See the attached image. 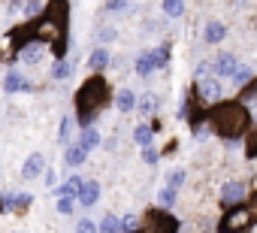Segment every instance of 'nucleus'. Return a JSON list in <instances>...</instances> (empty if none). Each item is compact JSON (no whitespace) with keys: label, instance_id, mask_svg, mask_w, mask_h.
Returning <instances> with one entry per match:
<instances>
[{"label":"nucleus","instance_id":"nucleus-26","mask_svg":"<svg viewBox=\"0 0 257 233\" xmlns=\"http://www.w3.org/2000/svg\"><path fill=\"white\" fill-rule=\"evenodd\" d=\"M155 106H158V97H155V94H146V97L137 103L140 115H152V112H155Z\"/></svg>","mask_w":257,"mask_h":233},{"label":"nucleus","instance_id":"nucleus-28","mask_svg":"<svg viewBox=\"0 0 257 233\" xmlns=\"http://www.w3.org/2000/svg\"><path fill=\"white\" fill-rule=\"evenodd\" d=\"M167 58H170V49H167V46L152 49V61H155V67H164V64H167Z\"/></svg>","mask_w":257,"mask_h":233},{"label":"nucleus","instance_id":"nucleus-19","mask_svg":"<svg viewBox=\"0 0 257 233\" xmlns=\"http://www.w3.org/2000/svg\"><path fill=\"white\" fill-rule=\"evenodd\" d=\"M152 134H155L152 125H137V128H134V143L143 146V149H149V146H152Z\"/></svg>","mask_w":257,"mask_h":233},{"label":"nucleus","instance_id":"nucleus-16","mask_svg":"<svg viewBox=\"0 0 257 233\" xmlns=\"http://www.w3.org/2000/svg\"><path fill=\"white\" fill-rule=\"evenodd\" d=\"M236 88H245V85H251L254 82V70L248 67V64H239L236 67V73H233V79H230Z\"/></svg>","mask_w":257,"mask_h":233},{"label":"nucleus","instance_id":"nucleus-14","mask_svg":"<svg viewBox=\"0 0 257 233\" xmlns=\"http://www.w3.org/2000/svg\"><path fill=\"white\" fill-rule=\"evenodd\" d=\"M203 37H206V43H212V46H215V43H221V40L227 37V28H224V22L212 19V22L206 25V34H203Z\"/></svg>","mask_w":257,"mask_h":233},{"label":"nucleus","instance_id":"nucleus-36","mask_svg":"<svg viewBox=\"0 0 257 233\" xmlns=\"http://www.w3.org/2000/svg\"><path fill=\"white\" fill-rule=\"evenodd\" d=\"M245 155H248V158H257V134L248 140V149H245Z\"/></svg>","mask_w":257,"mask_h":233},{"label":"nucleus","instance_id":"nucleus-17","mask_svg":"<svg viewBox=\"0 0 257 233\" xmlns=\"http://www.w3.org/2000/svg\"><path fill=\"white\" fill-rule=\"evenodd\" d=\"M64 161H67V167H82V164L88 161V155L73 143V146H67V149H64Z\"/></svg>","mask_w":257,"mask_h":233},{"label":"nucleus","instance_id":"nucleus-27","mask_svg":"<svg viewBox=\"0 0 257 233\" xmlns=\"http://www.w3.org/2000/svg\"><path fill=\"white\" fill-rule=\"evenodd\" d=\"M182 185H185V167H182V170H176V173H170V179H167V188H170V191H176V194H179V188H182Z\"/></svg>","mask_w":257,"mask_h":233},{"label":"nucleus","instance_id":"nucleus-21","mask_svg":"<svg viewBox=\"0 0 257 233\" xmlns=\"http://www.w3.org/2000/svg\"><path fill=\"white\" fill-rule=\"evenodd\" d=\"M115 106H118L121 112H131V109L137 106V97H134V91H118V97H115Z\"/></svg>","mask_w":257,"mask_h":233},{"label":"nucleus","instance_id":"nucleus-6","mask_svg":"<svg viewBox=\"0 0 257 233\" xmlns=\"http://www.w3.org/2000/svg\"><path fill=\"white\" fill-rule=\"evenodd\" d=\"M221 200H224L227 209L242 206V200H245V185H242V182H227L224 191H221Z\"/></svg>","mask_w":257,"mask_h":233},{"label":"nucleus","instance_id":"nucleus-4","mask_svg":"<svg viewBox=\"0 0 257 233\" xmlns=\"http://www.w3.org/2000/svg\"><path fill=\"white\" fill-rule=\"evenodd\" d=\"M137 233H179V221L173 215H167L164 209H152V212H146V227Z\"/></svg>","mask_w":257,"mask_h":233},{"label":"nucleus","instance_id":"nucleus-5","mask_svg":"<svg viewBox=\"0 0 257 233\" xmlns=\"http://www.w3.org/2000/svg\"><path fill=\"white\" fill-rule=\"evenodd\" d=\"M203 103H221V82L215 76L206 79V67H200V82H197V91H194Z\"/></svg>","mask_w":257,"mask_h":233},{"label":"nucleus","instance_id":"nucleus-31","mask_svg":"<svg viewBox=\"0 0 257 233\" xmlns=\"http://www.w3.org/2000/svg\"><path fill=\"white\" fill-rule=\"evenodd\" d=\"M73 206H76V200L61 197V200H58V215H73Z\"/></svg>","mask_w":257,"mask_h":233},{"label":"nucleus","instance_id":"nucleus-35","mask_svg":"<svg viewBox=\"0 0 257 233\" xmlns=\"http://www.w3.org/2000/svg\"><path fill=\"white\" fill-rule=\"evenodd\" d=\"M115 40V28H103L100 31V43H112Z\"/></svg>","mask_w":257,"mask_h":233},{"label":"nucleus","instance_id":"nucleus-7","mask_svg":"<svg viewBox=\"0 0 257 233\" xmlns=\"http://www.w3.org/2000/svg\"><path fill=\"white\" fill-rule=\"evenodd\" d=\"M236 67H239V61L230 55V52H224V55H218L215 58V64H212V70H215V76H224V79H233V73H236Z\"/></svg>","mask_w":257,"mask_h":233},{"label":"nucleus","instance_id":"nucleus-33","mask_svg":"<svg viewBox=\"0 0 257 233\" xmlns=\"http://www.w3.org/2000/svg\"><path fill=\"white\" fill-rule=\"evenodd\" d=\"M76 233H97V227H94L91 218H82V221L76 224Z\"/></svg>","mask_w":257,"mask_h":233},{"label":"nucleus","instance_id":"nucleus-9","mask_svg":"<svg viewBox=\"0 0 257 233\" xmlns=\"http://www.w3.org/2000/svg\"><path fill=\"white\" fill-rule=\"evenodd\" d=\"M4 91L7 94H16V91H31V82L19 73V70H10L7 79H4Z\"/></svg>","mask_w":257,"mask_h":233},{"label":"nucleus","instance_id":"nucleus-13","mask_svg":"<svg viewBox=\"0 0 257 233\" xmlns=\"http://www.w3.org/2000/svg\"><path fill=\"white\" fill-rule=\"evenodd\" d=\"M79 191H82V179H79V176H73V179H67L61 188H55L58 200H61V197H67V200H76V197H79Z\"/></svg>","mask_w":257,"mask_h":233},{"label":"nucleus","instance_id":"nucleus-34","mask_svg":"<svg viewBox=\"0 0 257 233\" xmlns=\"http://www.w3.org/2000/svg\"><path fill=\"white\" fill-rule=\"evenodd\" d=\"M143 161H146V164H158V161H161L158 149H152V146H149V149H143Z\"/></svg>","mask_w":257,"mask_h":233},{"label":"nucleus","instance_id":"nucleus-10","mask_svg":"<svg viewBox=\"0 0 257 233\" xmlns=\"http://www.w3.org/2000/svg\"><path fill=\"white\" fill-rule=\"evenodd\" d=\"M82 206H94L97 200H100V182H94V179H88V182H82V191H79V197H76Z\"/></svg>","mask_w":257,"mask_h":233},{"label":"nucleus","instance_id":"nucleus-1","mask_svg":"<svg viewBox=\"0 0 257 233\" xmlns=\"http://www.w3.org/2000/svg\"><path fill=\"white\" fill-rule=\"evenodd\" d=\"M109 100H112V91H109V85H106V79L103 76H91L88 82H82V88L76 91V115H79V125H82V131L85 128H94V119L109 106Z\"/></svg>","mask_w":257,"mask_h":233},{"label":"nucleus","instance_id":"nucleus-37","mask_svg":"<svg viewBox=\"0 0 257 233\" xmlns=\"http://www.w3.org/2000/svg\"><path fill=\"white\" fill-rule=\"evenodd\" d=\"M121 224H124V230H137V224H140V221H137V215H127Z\"/></svg>","mask_w":257,"mask_h":233},{"label":"nucleus","instance_id":"nucleus-29","mask_svg":"<svg viewBox=\"0 0 257 233\" xmlns=\"http://www.w3.org/2000/svg\"><path fill=\"white\" fill-rule=\"evenodd\" d=\"M176 197H179L176 191H170V188H164V191L158 194V203H161V209H170V206L176 203Z\"/></svg>","mask_w":257,"mask_h":233},{"label":"nucleus","instance_id":"nucleus-22","mask_svg":"<svg viewBox=\"0 0 257 233\" xmlns=\"http://www.w3.org/2000/svg\"><path fill=\"white\" fill-rule=\"evenodd\" d=\"M100 233H124V224H121V218H115L112 212L103 218V224H100Z\"/></svg>","mask_w":257,"mask_h":233},{"label":"nucleus","instance_id":"nucleus-11","mask_svg":"<svg viewBox=\"0 0 257 233\" xmlns=\"http://www.w3.org/2000/svg\"><path fill=\"white\" fill-rule=\"evenodd\" d=\"M28 206H31V194L13 191V194L4 197V209H7V212H22V209H28Z\"/></svg>","mask_w":257,"mask_h":233},{"label":"nucleus","instance_id":"nucleus-23","mask_svg":"<svg viewBox=\"0 0 257 233\" xmlns=\"http://www.w3.org/2000/svg\"><path fill=\"white\" fill-rule=\"evenodd\" d=\"M58 140H61V146H73V119H64V122H61Z\"/></svg>","mask_w":257,"mask_h":233},{"label":"nucleus","instance_id":"nucleus-3","mask_svg":"<svg viewBox=\"0 0 257 233\" xmlns=\"http://www.w3.org/2000/svg\"><path fill=\"white\" fill-rule=\"evenodd\" d=\"M251 221H254L251 206H233V209H227V215H221L218 233H242V230H248Z\"/></svg>","mask_w":257,"mask_h":233},{"label":"nucleus","instance_id":"nucleus-18","mask_svg":"<svg viewBox=\"0 0 257 233\" xmlns=\"http://www.w3.org/2000/svg\"><path fill=\"white\" fill-rule=\"evenodd\" d=\"M152 70H158L155 61H152V52H140L137 55V73L146 79V76H152Z\"/></svg>","mask_w":257,"mask_h":233},{"label":"nucleus","instance_id":"nucleus-38","mask_svg":"<svg viewBox=\"0 0 257 233\" xmlns=\"http://www.w3.org/2000/svg\"><path fill=\"white\" fill-rule=\"evenodd\" d=\"M0 215H4V197H0Z\"/></svg>","mask_w":257,"mask_h":233},{"label":"nucleus","instance_id":"nucleus-15","mask_svg":"<svg viewBox=\"0 0 257 233\" xmlns=\"http://www.w3.org/2000/svg\"><path fill=\"white\" fill-rule=\"evenodd\" d=\"M106 64H109V52L100 46V49H94L91 55H88V67L91 70H97V76H100V70H106Z\"/></svg>","mask_w":257,"mask_h":233},{"label":"nucleus","instance_id":"nucleus-30","mask_svg":"<svg viewBox=\"0 0 257 233\" xmlns=\"http://www.w3.org/2000/svg\"><path fill=\"white\" fill-rule=\"evenodd\" d=\"M251 100H257V82L245 85V88H242V94H239V103H242V106H245V103H251Z\"/></svg>","mask_w":257,"mask_h":233},{"label":"nucleus","instance_id":"nucleus-12","mask_svg":"<svg viewBox=\"0 0 257 233\" xmlns=\"http://www.w3.org/2000/svg\"><path fill=\"white\" fill-rule=\"evenodd\" d=\"M76 146H79L85 155H88V152H94V149L100 146V134H97V128H85V131L79 134V143H76Z\"/></svg>","mask_w":257,"mask_h":233},{"label":"nucleus","instance_id":"nucleus-20","mask_svg":"<svg viewBox=\"0 0 257 233\" xmlns=\"http://www.w3.org/2000/svg\"><path fill=\"white\" fill-rule=\"evenodd\" d=\"M19 58H22L25 64H40V61H43V46H40V43H34V46L22 49V52H19Z\"/></svg>","mask_w":257,"mask_h":233},{"label":"nucleus","instance_id":"nucleus-25","mask_svg":"<svg viewBox=\"0 0 257 233\" xmlns=\"http://www.w3.org/2000/svg\"><path fill=\"white\" fill-rule=\"evenodd\" d=\"M161 10H164V16H170V19H179V16L185 13V4H179V0H164Z\"/></svg>","mask_w":257,"mask_h":233},{"label":"nucleus","instance_id":"nucleus-2","mask_svg":"<svg viewBox=\"0 0 257 233\" xmlns=\"http://www.w3.org/2000/svg\"><path fill=\"white\" fill-rule=\"evenodd\" d=\"M206 122H209V128H212L218 137L233 140V137H242V134L248 131L251 115H248V109H245L239 100H221V103H215V106L206 112Z\"/></svg>","mask_w":257,"mask_h":233},{"label":"nucleus","instance_id":"nucleus-24","mask_svg":"<svg viewBox=\"0 0 257 233\" xmlns=\"http://www.w3.org/2000/svg\"><path fill=\"white\" fill-rule=\"evenodd\" d=\"M70 73H73V64H70L67 58H64V61H55V67H52V79L61 82V79H67Z\"/></svg>","mask_w":257,"mask_h":233},{"label":"nucleus","instance_id":"nucleus-32","mask_svg":"<svg viewBox=\"0 0 257 233\" xmlns=\"http://www.w3.org/2000/svg\"><path fill=\"white\" fill-rule=\"evenodd\" d=\"M106 10L109 13H127V10H131V4H124V0H109Z\"/></svg>","mask_w":257,"mask_h":233},{"label":"nucleus","instance_id":"nucleus-8","mask_svg":"<svg viewBox=\"0 0 257 233\" xmlns=\"http://www.w3.org/2000/svg\"><path fill=\"white\" fill-rule=\"evenodd\" d=\"M46 170V158L40 155V152H34L28 161H25V167H22V179H28V182H34V179H40V173Z\"/></svg>","mask_w":257,"mask_h":233}]
</instances>
